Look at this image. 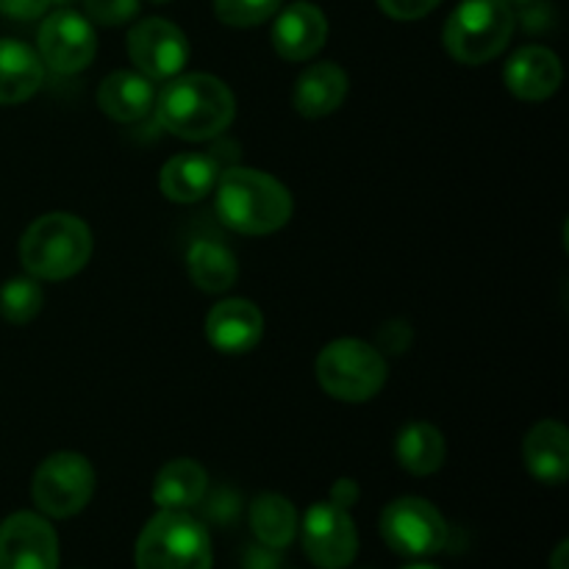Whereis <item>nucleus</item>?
Listing matches in <instances>:
<instances>
[{
    "instance_id": "obj_1",
    "label": "nucleus",
    "mask_w": 569,
    "mask_h": 569,
    "mask_svg": "<svg viewBox=\"0 0 569 569\" xmlns=\"http://www.w3.org/2000/svg\"><path fill=\"white\" fill-rule=\"evenodd\" d=\"M156 117L161 128L187 142H206L226 131L237 114L233 92L214 76L192 72V76L170 78L156 98Z\"/></svg>"
},
{
    "instance_id": "obj_2",
    "label": "nucleus",
    "mask_w": 569,
    "mask_h": 569,
    "mask_svg": "<svg viewBox=\"0 0 569 569\" xmlns=\"http://www.w3.org/2000/svg\"><path fill=\"white\" fill-rule=\"evenodd\" d=\"M217 217L222 226L244 237L281 231L292 217V194L270 172L228 167L217 178Z\"/></svg>"
},
{
    "instance_id": "obj_3",
    "label": "nucleus",
    "mask_w": 569,
    "mask_h": 569,
    "mask_svg": "<svg viewBox=\"0 0 569 569\" xmlns=\"http://www.w3.org/2000/svg\"><path fill=\"white\" fill-rule=\"evenodd\" d=\"M92 256V231L67 211H53L28 226L20 239V261L31 278L64 281L81 272Z\"/></svg>"
},
{
    "instance_id": "obj_4",
    "label": "nucleus",
    "mask_w": 569,
    "mask_h": 569,
    "mask_svg": "<svg viewBox=\"0 0 569 569\" xmlns=\"http://www.w3.org/2000/svg\"><path fill=\"white\" fill-rule=\"evenodd\" d=\"M515 22L503 0H461L445 22V48L461 64H487L511 42Z\"/></svg>"
},
{
    "instance_id": "obj_5",
    "label": "nucleus",
    "mask_w": 569,
    "mask_h": 569,
    "mask_svg": "<svg viewBox=\"0 0 569 569\" xmlns=\"http://www.w3.org/2000/svg\"><path fill=\"white\" fill-rule=\"evenodd\" d=\"M137 569H211L209 531L187 511L161 509L139 533Z\"/></svg>"
},
{
    "instance_id": "obj_6",
    "label": "nucleus",
    "mask_w": 569,
    "mask_h": 569,
    "mask_svg": "<svg viewBox=\"0 0 569 569\" xmlns=\"http://www.w3.org/2000/svg\"><path fill=\"white\" fill-rule=\"evenodd\" d=\"M317 381L342 403H365L387 383V359L381 350L361 339H337L317 356Z\"/></svg>"
},
{
    "instance_id": "obj_7",
    "label": "nucleus",
    "mask_w": 569,
    "mask_h": 569,
    "mask_svg": "<svg viewBox=\"0 0 569 569\" xmlns=\"http://www.w3.org/2000/svg\"><path fill=\"white\" fill-rule=\"evenodd\" d=\"M94 492V470L87 456L53 453L37 467L31 481V498L42 515L67 520L87 509Z\"/></svg>"
},
{
    "instance_id": "obj_8",
    "label": "nucleus",
    "mask_w": 569,
    "mask_h": 569,
    "mask_svg": "<svg viewBox=\"0 0 569 569\" xmlns=\"http://www.w3.org/2000/svg\"><path fill=\"white\" fill-rule=\"evenodd\" d=\"M381 537L406 559H426L448 545V522L433 503L422 498H400L383 509Z\"/></svg>"
},
{
    "instance_id": "obj_9",
    "label": "nucleus",
    "mask_w": 569,
    "mask_h": 569,
    "mask_svg": "<svg viewBox=\"0 0 569 569\" xmlns=\"http://www.w3.org/2000/svg\"><path fill=\"white\" fill-rule=\"evenodd\" d=\"M39 59L59 76L87 70L98 53V37L87 17L72 9H56L39 26Z\"/></svg>"
},
{
    "instance_id": "obj_10",
    "label": "nucleus",
    "mask_w": 569,
    "mask_h": 569,
    "mask_svg": "<svg viewBox=\"0 0 569 569\" xmlns=\"http://www.w3.org/2000/svg\"><path fill=\"white\" fill-rule=\"evenodd\" d=\"M128 56L144 78L170 81L187 67L189 42L176 22L148 17L128 31Z\"/></svg>"
},
{
    "instance_id": "obj_11",
    "label": "nucleus",
    "mask_w": 569,
    "mask_h": 569,
    "mask_svg": "<svg viewBox=\"0 0 569 569\" xmlns=\"http://www.w3.org/2000/svg\"><path fill=\"white\" fill-rule=\"evenodd\" d=\"M303 550L320 569H345L359 553V533L348 509L337 503H315L303 517Z\"/></svg>"
},
{
    "instance_id": "obj_12",
    "label": "nucleus",
    "mask_w": 569,
    "mask_h": 569,
    "mask_svg": "<svg viewBox=\"0 0 569 569\" xmlns=\"http://www.w3.org/2000/svg\"><path fill=\"white\" fill-rule=\"evenodd\" d=\"M0 569H59V539L44 517L20 511L0 522Z\"/></svg>"
},
{
    "instance_id": "obj_13",
    "label": "nucleus",
    "mask_w": 569,
    "mask_h": 569,
    "mask_svg": "<svg viewBox=\"0 0 569 569\" xmlns=\"http://www.w3.org/2000/svg\"><path fill=\"white\" fill-rule=\"evenodd\" d=\"M261 337H264V315L259 306L244 298L222 300L206 317V339L220 353H250Z\"/></svg>"
},
{
    "instance_id": "obj_14",
    "label": "nucleus",
    "mask_w": 569,
    "mask_h": 569,
    "mask_svg": "<svg viewBox=\"0 0 569 569\" xmlns=\"http://www.w3.org/2000/svg\"><path fill=\"white\" fill-rule=\"evenodd\" d=\"M561 78H565V67H561L559 56L548 48H520L503 67V81L511 94L520 100H548L559 92Z\"/></svg>"
},
{
    "instance_id": "obj_15",
    "label": "nucleus",
    "mask_w": 569,
    "mask_h": 569,
    "mask_svg": "<svg viewBox=\"0 0 569 569\" xmlns=\"http://www.w3.org/2000/svg\"><path fill=\"white\" fill-rule=\"evenodd\" d=\"M328 20L315 3H292L272 22V48L287 61H306L322 50Z\"/></svg>"
},
{
    "instance_id": "obj_16",
    "label": "nucleus",
    "mask_w": 569,
    "mask_h": 569,
    "mask_svg": "<svg viewBox=\"0 0 569 569\" xmlns=\"http://www.w3.org/2000/svg\"><path fill=\"white\" fill-rule=\"evenodd\" d=\"M348 89L350 81L342 67L331 64V61H317L298 76L292 92L295 111L309 120H320V117L333 114L345 103Z\"/></svg>"
},
{
    "instance_id": "obj_17",
    "label": "nucleus",
    "mask_w": 569,
    "mask_h": 569,
    "mask_svg": "<svg viewBox=\"0 0 569 569\" xmlns=\"http://www.w3.org/2000/svg\"><path fill=\"white\" fill-rule=\"evenodd\" d=\"M522 461L537 481L559 487L569 476V433L561 422L545 420L528 431Z\"/></svg>"
},
{
    "instance_id": "obj_18",
    "label": "nucleus",
    "mask_w": 569,
    "mask_h": 569,
    "mask_svg": "<svg viewBox=\"0 0 569 569\" xmlns=\"http://www.w3.org/2000/svg\"><path fill=\"white\" fill-rule=\"evenodd\" d=\"M220 172V161L214 156L178 153L161 167L159 187L167 200H176V203H198V200H203L217 187Z\"/></svg>"
},
{
    "instance_id": "obj_19",
    "label": "nucleus",
    "mask_w": 569,
    "mask_h": 569,
    "mask_svg": "<svg viewBox=\"0 0 569 569\" xmlns=\"http://www.w3.org/2000/svg\"><path fill=\"white\" fill-rule=\"evenodd\" d=\"M98 106L117 122H139L153 111L156 89L142 72L117 70L98 87Z\"/></svg>"
},
{
    "instance_id": "obj_20",
    "label": "nucleus",
    "mask_w": 569,
    "mask_h": 569,
    "mask_svg": "<svg viewBox=\"0 0 569 569\" xmlns=\"http://www.w3.org/2000/svg\"><path fill=\"white\" fill-rule=\"evenodd\" d=\"M44 64L37 50L17 39H0V103H22L42 87Z\"/></svg>"
},
{
    "instance_id": "obj_21",
    "label": "nucleus",
    "mask_w": 569,
    "mask_h": 569,
    "mask_svg": "<svg viewBox=\"0 0 569 569\" xmlns=\"http://www.w3.org/2000/svg\"><path fill=\"white\" fill-rule=\"evenodd\" d=\"M209 476L192 459H176L159 470L153 481V503L164 511H187L203 500Z\"/></svg>"
},
{
    "instance_id": "obj_22",
    "label": "nucleus",
    "mask_w": 569,
    "mask_h": 569,
    "mask_svg": "<svg viewBox=\"0 0 569 569\" xmlns=\"http://www.w3.org/2000/svg\"><path fill=\"white\" fill-rule=\"evenodd\" d=\"M187 270L194 287L209 295L228 292L239 278L237 256L226 244L214 242V239H198V242H192V248L187 253Z\"/></svg>"
},
{
    "instance_id": "obj_23",
    "label": "nucleus",
    "mask_w": 569,
    "mask_h": 569,
    "mask_svg": "<svg viewBox=\"0 0 569 569\" xmlns=\"http://www.w3.org/2000/svg\"><path fill=\"white\" fill-rule=\"evenodd\" d=\"M250 528L259 545L283 550L298 537V509L283 495L264 492L250 503Z\"/></svg>"
},
{
    "instance_id": "obj_24",
    "label": "nucleus",
    "mask_w": 569,
    "mask_h": 569,
    "mask_svg": "<svg viewBox=\"0 0 569 569\" xmlns=\"http://www.w3.org/2000/svg\"><path fill=\"white\" fill-rule=\"evenodd\" d=\"M395 456L411 476H433L445 465V437L428 422H411L398 433Z\"/></svg>"
},
{
    "instance_id": "obj_25",
    "label": "nucleus",
    "mask_w": 569,
    "mask_h": 569,
    "mask_svg": "<svg viewBox=\"0 0 569 569\" xmlns=\"http://www.w3.org/2000/svg\"><path fill=\"white\" fill-rule=\"evenodd\" d=\"M42 300L44 295L37 278H9L0 287V315L6 322L26 326L42 311Z\"/></svg>"
},
{
    "instance_id": "obj_26",
    "label": "nucleus",
    "mask_w": 569,
    "mask_h": 569,
    "mask_svg": "<svg viewBox=\"0 0 569 569\" xmlns=\"http://www.w3.org/2000/svg\"><path fill=\"white\" fill-rule=\"evenodd\" d=\"M283 0H214V14L226 26L253 28L278 14Z\"/></svg>"
},
{
    "instance_id": "obj_27",
    "label": "nucleus",
    "mask_w": 569,
    "mask_h": 569,
    "mask_svg": "<svg viewBox=\"0 0 569 569\" xmlns=\"http://www.w3.org/2000/svg\"><path fill=\"white\" fill-rule=\"evenodd\" d=\"M83 9L100 26H126L139 14V0H83Z\"/></svg>"
},
{
    "instance_id": "obj_28",
    "label": "nucleus",
    "mask_w": 569,
    "mask_h": 569,
    "mask_svg": "<svg viewBox=\"0 0 569 569\" xmlns=\"http://www.w3.org/2000/svg\"><path fill=\"white\" fill-rule=\"evenodd\" d=\"M442 0H378L383 14L392 20H420V17L431 14Z\"/></svg>"
},
{
    "instance_id": "obj_29",
    "label": "nucleus",
    "mask_w": 569,
    "mask_h": 569,
    "mask_svg": "<svg viewBox=\"0 0 569 569\" xmlns=\"http://www.w3.org/2000/svg\"><path fill=\"white\" fill-rule=\"evenodd\" d=\"M411 328L406 322L392 320L378 331V350H387V353H403L411 342Z\"/></svg>"
},
{
    "instance_id": "obj_30",
    "label": "nucleus",
    "mask_w": 569,
    "mask_h": 569,
    "mask_svg": "<svg viewBox=\"0 0 569 569\" xmlns=\"http://www.w3.org/2000/svg\"><path fill=\"white\" fill-rule=\"evenodd\" d=\"M50 9V0H0V14L11 20H37Z\"/></svg>"
},
{
    "instance_id": "obj_31",
    "label": "nucleus",
    "mask_w": 569,
    "mask_h": 569,
    "mask_svg": "<svg viewBox=\"0 0 569 569\" xmlns=\"http://www.w3.org/2000/svg\"><path fill=\"white\" fill-rule=\"evenodd\" d=\"M359 500V483L350 481V478H339L331 487V503H337L339 509H350Z\"/></svg>"
},
{
    "instance_id": "obj_32",
    "label": "nucleus",
    "mask_w": 569,
    "mask_h": 569,
    "mask_svg": "<svg viewBox=\"0 0 569 569\" xmlns=\"http://www.w3.org/2000/svg\"><path fill=\"white\" fill-rule=\"evenodd\" d=\"M244 569H278V550L267 548V545H261V550H248V556H244Z\"/></svg>"
},
{
    "instance_id": "obj_33",
    "label": "nucleus",
    "mask_w": 569,
    "mask_h": 569,
    "mask_svg": "<svg viewBox=\"0 0 569 569\" xmlns=\"http://www.w3.org/2000/svg\"><path fill=\"white\" fill-rule=\"evenodd\" d=\"M550 569H569V542H561L553 550V559H550Z\"/></svg>"
},
{
    "instance_id": "obj_34",
    "label": "nucleus",
    "mask_w": 569,
    "mask_h": 569,
    "mask_svg": "<svg viewBox=\"0 0 569 569\" xmlns=\"http://www.w3.org/2000/svg\"><path fill=\"white\" fill-rule=\"evenodd\" d=\"M72 3H78V0H50V6H59V9H70Z\"/></svg>"
},
{
    "instance_id": "obj_35",
    "label": "nucleus",
    "mask_w": 569,
    "mask_h": 569,
    "mask_svg": "<svg viewBox=\"0 0 569 569\" xmlns=\"http://www.w3.org/2000/svg\"><path fill=\"white\" fill-rule=\"evenodd\" d=\"M503 3H509V6H528V3H533V0H503Z\"/></svg>"
},
{
    "instance_id": "obj_36",
    "label": "nucleus",
    "mask_w": 569,
    "mask_h": 569,
    "mask_svg": "<svg viewBox=\"0 0 569 569\" xmlns=\"http://www.w3.org/2000/svg\"><path fill=\"white\" fill-rule=\"evenodd\" d=\"M406 569H439V567H431V565H411V567H406Z\"/></svg>"
},
{
    "instance_id": "obj_37",
    "label": "nucleus",
    "mask_w": 569,
    "mask_h": 569,
    "mask_svg": "<svg viewBox=\"0 0 569 569\" xmlns=\"http://www.w3.org/2000/svg\"><path fill=\"white\" fill-rule=\"evenodd\" d=\"M156 3H167V0H156Z\"/></svg>"
}]
</instances>
